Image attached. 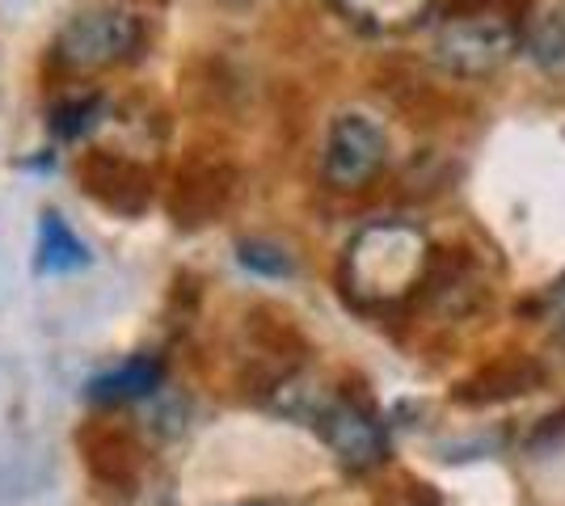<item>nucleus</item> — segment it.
<instances>
[{
  "mask_svg": "<svg viewBox=\"0 0 565 506\" xmlns=\"http://www.w3.org/2000/svg\"><path fill=\"white\" fill-rule=\"evenodd\" d=\"M523 51L532 55V64L548 76H565V0L541 9L532 25L523 30Z\"/></svg>",
  "mask_w": 565,
  "mask_h": 506,
  "instance_id": "nucleus-9",
  "label": "nucleus"
},
{
  "mask_svg": "<svg viewBox=\"0 0 565 506\" xmlns=\"http://www.w3.org/2000/svg\"><path fill=\"white\" fill-rule=\"evenodd\" d=\"M236 262L245 266V270H254V274H266V279H287L296 266L287 258V249L270 241H241L236 249Z\"/></svg>",
  "mask_w": 565,
  "mask_h": 506,
  "instance_id": "nucleus-11",
  "label": "nucleus"
},
{
  "mask_svg": "<svg viewBox=\"0 0 565 506\" xmlns=\"http://www.w3.org/2000/svg\"><path fill=\"white\" fill-rule=\"evenodd\" d=\"M94 262L89 245L72 233V224L55 207L39 216V245H34V270L39 274H72Z\"/></svg>",
  "mask_w": 565,
  "mask_h": 506,
  "instance_id": "nucleus-8",
  "label": "nucleus"
},
{
  "mask_svg": "<svg viewBox=\"0 0 565 506\" xmlns=\"http://www.w3.org/2000/svg\"><path fill=\"white\" fill-rule=\"evenodd\" d=\"M523 47V25L511 0H465L456 4L439 34H435V60L451 76H494L515 60Z\"/></svg>",
  "mask_w": 565,
  "mask_h": 506,
  "instance_id": "nucleus-2",
  "label": "nucleus"
},
{
  "mask_svg": "<svg viewBox=\"0 0 565 506\" xmlns=\"http://www.w3.org/2000/svg\"><path fill=\"white\" fill-rule=\"evenodd\" d=\"M102 115H106V97L102 94L60 97V101L51 106V131H55L60 140H85L97 122H102Z\"/></svg>",
  "mask_w": 565,
  "mask_h": 506,
  "instance_id": "nucleus-10",
  "label": "nucleus"
},
{
  "mask_svg": "<svg viewBox=\"0 0 565 506\" xmlns=\"http://www.w3.org/2000/svg\"><path fill=\"white\" fill-rule=\"evenodd\" d=\"M541 309H544V321H548V325H553V330L565 337V274L557 279V283H553V288L544 291Z\"/></svg>",
  "mask_w": 565,
  "mask_h": 506,
  "instance_id": "nucleus-12",
  "label": "nucleus"
},
{
  "mask_svg": "<svg viewBox=\"0 0 565 506\" xmlns=\"http://www.w3.org/2000/svg\"><path fill=\"white\" fill-rule=\"evenodd\" d=\"M140 43V25L127 13L115 9H89V13H76L60 39H55V60L64 68L76 73H94V68H110L118 60H127Z\"/></svg>",
  "mask_w": 565,
  "mask_h": 506,
  "instance_id": "nucleus-5",
  "label": "nucleus"
},
{
  "mask_svg": "<svg viewBox=\"0 0 565 506\" xmlns=\"http://www.w3.org/2000/svg\"><path fill=\"white\" fill-rule=\"evenodd\" d=\"M338 13L367 34H405L435 13L439 0H333Z\"/></svg>",
  "mask_w": 565,
  "mask_h": 506,
  "instance_id": "nucleus-7",
  "label": "nucleus"
},
{
  "mask_svg": "<svg viewBox=\"0 0 565 506\" xmlns=\"http://www.w3.org/2000/svg\"><path fill=\"white\" fill-rule=\"evenodd\" d=\"M435 249L418 224L405 219H380L354 233L342 258V291L354 309L384 313L414 300L430 283Z\"/></svg>",
  "mask_w": 565,
  "mask_h": 506,
  "instance_id": "nucleus-1",
  "label": "nucleus"
},
{
  "mask_svg": "<svg viewBox=\"0 0 565 506\" xmlns=\"http://www.w3.org/2000/svg\"><path fill=\"white\" fill-rule=\"evenodd\" d=\"M279 410L312 422L317 434L326 439V448L351 473H367V469L384 464V456H388L384 422L363 401L347 397V392H330V388L308 385V380H287L279 392Z\"/></svg>",
  "mask_w": 565,
  "mask_h": 506,
  "instance_id": "nucleus-3",
  "label": "nucleus"
},
{
  "mask_svg": "<svg viewBox=\"0 0 565 506\" xmlns=\"http://www.w3.org/2000/svg\"><path fill=\"white\" fill-rule=\"evenodd\" d=\"M249 506H258V503H249Z\"/></svg>",
  "mask_w": 565,
  "mask_h": 506,
  "instance_id": "nucleus-13",
  "label": "nucleus"
},
{
  "mask_svg": "<svg viewBox=\"0 0 565 506\" xmlns=\"http://www.w3.org/2000/svg\"><path fill=\"white\" fill-rule=\"evenodd\" d=\"M166 380V363L157 355H136V359L118 363L110 372H97L85 385V397L94 406H127V401H143L152 397Z\"/></svg>",
  "mask_w": 565,
  "mask_h": 506,
  "instance_id": "nucleus-6",
  "label": "nucleus"
},
{
  "mask_svg": "<svg viewBox=\"0 0 565 506\" xmlns=\"http://www.w3.org/2000/svg\"><path fill=\"white\" fill-rule=\"evenodd\" d=\"M388 161V136L372 115L347 110L330 122L326 136V161L321 173L333 191H363L380 177V169Z\"/></svg>",
  "mask_w": 565,
  "mask_h": 506,
  "instance_id": "nucleus-4",
  "label": "nucleus"
}]
</instances>
